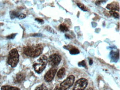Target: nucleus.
<instances>
[{"mask_svg":"<svg viewBox=\"0 0 120 90\" xmlns=\"http://www.w3.org/2000/svg\"><path fill=\"white\" fill-rule=\"evenodd\" d=\"M78 65L79 66H81V67H84V68H86V62L85 60H82L81 61L79 62L78 63Z\"/></svg>","mask_w":120,"mask_h":90,"instance_id":"nucleus-19","label":"nucleus"},{"mask_svg":"<svg viewBox=\"0 0 120 90\" xmlns=\"http://www.w3.org/2000/svg\"><path fill=\"white\" fill-rule=\"evenodd\" d=\"M36 21H37L38 23H39L40 24H43L44 23V21L43 19H40V18H36Z\"/></svg>","mask_w":120,"mask_h":90,"instance_id":"nucleus-23","label":"nucleus"},{"mask_svg":"<svg viewBox=\"0 0 120 90\" xmlns=\"http://www.w3.org/2000/svg\"><path fill=\"white\" fill-rule=\"evenodd\" d=\"M18 16H19V14H18V12H15V11H11L10 12V17L12 19H15V18L18 17Z\"/></svg>","mask_w":120,"mask_h":90,"instance_id":"nucleus-14","label":"nucleus"},{"mask_svg":"<svg viewBox=\"0 0 120 90\" xmlns=\"http://www.w3.org/2000/svg\"><path fill=\"white\" fill-rule=\"evenodd\" d=\"M93 63V60L92 59H90V60H89V64H90V65H92Z\"/></svg>","mask_w":120,"mask_h":90,"instance_id":"nucleus-25","label":"nucleus"},{"mask_svg":"<svg viewBox=\"0 0 120 90\" xmlns=\"http://www.w3.org/2000/svg\"><path fill=\"white\" fill-rule=\"evenodd\" d=\"M75 81V77L73 75H70L61 82L60 85V87L62 90H67L73 85Z\"/></svg>","mask_w":120,"mask_h":90,"instance_id":"nucleus-4","label":"nucleus"},{"mask_svg":"<svg viewBox=\"0 0 120 90\" xmlns=\"http://www.w3.org/2000/svg\"><path fill=\"white\" fill-rule=\"evenodd\" d=\"M76 4L78 5V7H79L81 10L83 11H84V12L87 11L86 7L83 4H81V3H80V2H78V3H77Z\"/></svg>","mask_w":120,"mask_h":90,"instance_id":"nucleus-17","label":"nucleus"},{"mask_svg":"<svg viewBox=\"0 0 120 90\" xmlns=\"http://www.w3.org/2000/svg\"><path fill=\"white\" fill-rule=\"evenodd\" d=\"M26 17V16L24 14H23V13H21V14H19V16L18 17V18L19 19H24V18H25Z\"/></svg>","mask_w":120,"mask_h":90,"instance_id":"nucleus-22","label":"nucleus"},{"mask_svg":"<svg viewBox=\"0 0 120 90\" xmlns=\"http://www.w3.org/2000/svg\"><path fill=\"white\" fill-rule=\"evenodd\" d=\"M65 75V69L64 68H62L60 69L57 72V76L58 78L63 79Z\"/></svg>","mask_w":120,"mask_h":90,"instance_id":"nucleus-10","label":"nucleus"},{"mask_svg":"<svg viewBox=\"0 0 120 90\" xmlns=\"http://www.w3.org/2000/svg\"><path fill=\"white\" fill-rule=\"evenodd\" d=\"M56 71H57V68H54V67L49 69V70L48 71V72L44 75V80L47 82H51L53 80L55 74L56 73Z\"/></svg>","mask_w":120,"mask_h":90,"instance_id":"nucleus-7","label":"nucleus"},{"mask_svg":"<svg viewBox=\"0 0 120 90\" xmlns=\"http://www.w3.org/2000/svg\"><path fill=\"white\" fill-rule=\"evenodd\" d=\"M61 60V56L58 54H53L49 57V64L52 66H57Z\"/></svg>","mask_w":120,"mask_h":90,"instance_id":"nucleus-6","label":"nucleus"},{"mask_svg":"<svg viewBox=\"0 0 120 90\" xmlns=\"http://www.w3.org/2000/svg\"><path fill=\"white\" fill-rule=\"evenodd\" d=\"M1 90H21L19 88L16 87H13L8 86H4L1 87Z\"/></svg>","mask_w":120,"mask_h":90,"instance_id":"nucleus-11","label":"nucleus"},{"mask_svg":"<svg viewBox=\"0 0 120 90\" xmlns=\"http://www.w3.org/2000/svg\"><path fill=\"white\" fill-rule=\"evenodd\" d=\"M106 8L109 9L111 11H119L120 10V7H119V5L117 2H112L111 4H109L107 6Z\"/></svg>","mask_w":120,"mask_h":90,"instance_id":"nucleus-9","label":"nucleus"},{"mask_svg":"<svg viewBox=\"0 0 120 90\" xmlns=\"http://www.w3.org/2000/svg\"><path fill=\"white\" fill-rule=\"evenodd\" d=\"M111 59L114 61L116 60V61H117L118 60L117 59L119 58V54L117 52H114V51H112L111 53Z\"/></svg>","mask_w":120,"mask_h":90,"instance_id":"nucleus-12","label":"nucleus"},{"mask_svg":"<svg viewBox=\"0 0 120 90\" xmlns=\"http://www.w3.org/2000/svg\"><path fill=\"white\" fill-rule=\"evenodd\" d=\"M26 75L23 73L19 72L16 75V77H15L14 79V82L16 83H19L22 82V81L25 80Z\"/></svg>","mask_w":120,"mask_h":90,"instance_id":"nucleus-8","label":"nucleus"},{"mask_svg":"<svg viewBox=\"0 0 120 90\" xmlns=\"http://www.w3.org/2000/svg\"><path fill=\"white\" fill-rule=\"evenodd\" d=\"M35 90H47V87L45 86V85L44 84H42L40 86H38Z\"/></svg>","mask_w":120,"mask_h":90,"instance_id":"nucleus-18","label":"nucleus"},{"mask_svg":"<svg viewBox=\"0 0 120 90\" xmlns=\"http://www.w3.org/2000/svg\"><path fill=\"white\" fill-rule=\"evenodd\" d=\"M88 84L87 80L85 78H81L75 82L73 90H84Z\"/></svg>","mask_w":120,"mask_h":90,"instance_id":"nucleus-5","label":"nucleus"},{"mask_svg":"<svg viewBox=\"0 0 120 90\" xmlns=\"http://www.w3.org/2000/svg\"><path fill=\"white\" fill-rule=\"evenodd\" d=\"M48 62V58L45 55L41 56L38 60L33 64V66L34 71L37 74H41L45 69Z\"/></svg>","mask_w":120,"mask_h":90,"instance_id":"nucleus-2","label":"nucleus"},{"mask_svg":"<svg viewBox=\"0 0 120 90\" xmlns=\"http://www.w3.org/2000/svg\"><path fill=\"white\" fill-rule=\"evenodd\" d=\"M17 35V34H16V33H15V34H11L10 35H9V36H6V38H7V39H14V38H15V36H16Z\"/></svg>","mask_w":120,"mask_h":90,"instance_id":"nucleus-20","label":"nucleus"},{"mask_svg":"<svg viewBox=\"0 0 120 90\" xmlns=\"http://www.w3.org/2000/svg\"><path fill=\"white\" fill-rule=\"evenodd\" d=\"M87 90H93V88H89V89H87Z\"/></svg>","mask_w":120,"mask_h":90,"instance_id":"nucleus-27","label":"nucleus"},{"mask_svg":"<svg viewBox=\"0 0 120 90\" xmlns=\"http://www.w3.org/2000/svg\"><path fill=\"white\" fill-rule=\"evenodd\" d=\"M43 47L41 44L28 45L23 48V53L26 56L30 58H36L43 52Z\"/></svg>","mask_w":120,"mask_h":90,"instance_id":"nucleus-1","label":"nucleus"},{"mask_svg":"<svg viewBox=\"0 0 120 90\" xmlns=\"http://www.w3.org/2000/svg\"><path fill=\"white\" fill-rule=\"evenodd\" d=\"M54 90H62L61 89L59 86H57L56 87L54 88Z\"/></svg>","mask_w":120,"mask_h":90,"instance_id":"nucleus-24","label":"nucleus"},{"mask_svg":"<svg viewBox=\"0 0 120 90\" xmlns=\"http://www.w3.org/2000/svg\"><path fill=\"white\" fill-rule=\"evenodd\" d=\"M79 50L76 48H72L70 50V54L71 55H76L79 54Z\"/></svg>","mask_w":120,"mask_h":90,"instance_id":"nucleus-15","label":"nucleus"},{"mask_svg":"<svg viewBox=\"0 0 120 90\" xmlns=\"http://www.w3.org/2000/svg\"><path fill=\"white\" fill-rule=\"evenodd\" d=\"M46 29H47L48 31H49V32H50V33H55V32L54 31V30L52 28H51V27H49V26L47 27H46Z\"/></svg>","mask_w":120,"mask_h":90,"instance_id":"nucleus-21","label":"nucleus"},{"mask_svg":"<svg viewBox=\"0 0 120 90\" xmlns=\"http://www.w3.org/2000/svg\"><path fill=\"white\" fill-rule=\"evenodd\" d=\"M110 14L115 18H119V17H120V14H118L117 12H116V11H110Z\"/></svg>","mask_w":120,"mask_h":90,"instance_id":"nucleus-16","label":"nucleus"},{"mask_svg":"<svg viewBox=\"0 0 120 90\" xmlns=\"http://www.w3.org/2000/svg\"><path fill=\"white\" fill-rule=\"evenodd\" d=\"M19 55L17 49H13L8 54L7 62L12 68H15L19 62Z\"/></svg>","mask_w":120,"mask_h":90,"instance_id":"nucleus-3","label":"nucleus"},{"mask_svg":"<svg viewBox=\"0 0 120 90\" xmlns=\"http://www.w3.org/2000/svg\"><path fill=\"white\" fill-rule=\"evenodd\" d=\"M33 36H41V34H33Z\"/></svg>","mask_w":120,"mask_h":90,"instance_id":"nucleus-26","label":"nucleus"},{"mask_svg":"<svg viewBox=\"0 0 120 90\" xmlns=\"http://www.w3.org/2000/svg\"><path fill=\"white\" fill-rule=\"evenodd\" d=\"M59 30H60L61 32H66L68 30V28L65 24H61L59 26Z\"/></svg>","mask_w":120,"mask_h":90,"instance_id":"nucleus-13","label":"nucleus"}]
</instances>
